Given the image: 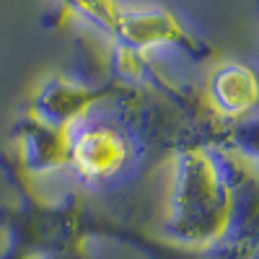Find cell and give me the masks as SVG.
Masks as SVG:
<instances>
[{
	"label": "cell",
	"instance_id": "cell-1",
	"mask_svg": "<svg viewBox=\"0 0 259 259\" xmlns=\"http://www.w3.org/2000/svg\"><path fill=\"white\" fill-rule=\"evenodd\" d=\"M231 215V187L221 150L202 143L182 145L174 156V184L163 233L171 244L212 249L223 239Z\"/></svg>",
	"mask_w": 259,
	"mask_h": 259
},
{
	"label": "cell",
	"instance_id": "cell-2",
	"mask_svg": "<svg viewBox=\"0 0 259 259\" xmlns=\"http://www.w3.org/2000/svg\"><path fill=\"white\" fill-rule=\"evenodd\" d=\"M112 36L117 39L119 47L135 50V52H148L153 47H163V45H177L182 50H187L192 57H205V47L194 39L182 24L179 18L166 11V8H133L124 6Z\"/></svg>",
	"mask_w": 259,
	"mask_h": 259
},
{
	"label": "cell",
	"instance_id": "cell-3",
	"mask_svg": "<svg viewBox=\"0 0 259 259\" xmlns=\"http://www.w3.org/2000/svg\"><path fill=\"white\" fill-rule=\"evenodd\" d=\"M127 85L124 83H106V85H96V89H85V85L70 83L65 78H50L47 83H41V89L34 94L29 112L34 119H39L41 124H47L62 135L73 133V124L91 109V106L101 99H109L117 94H124Z\"/></svg>",
	"mask_w": 259,
	"mask_h": 259
},
{
	"label": "cell",
	"instance_id": "cell-4",
	"mask_svg": "<svg viewBox=\"0 0 259 259\" xmlns=\"http://www.w3.org/2000/svg\"><path fill=\"white\" fill-rule=\"evenodd\" d=\"M130 158V143L117 127L94 124L83 127L78 133H70L68 163L75 168V174L89 182H106L117 177Z\"/></svg>",
	"mask_w": 259,
	"mask_h": 259
},
{
	"label": "cell",
	"instance_id": "cell-5",
	"mask_svg": "<svg viewBox=\"0 0 259 259\" xmlns=\"http://www.w3.org/2000/svg\"><path fill=\"white\" fill-rule=\"evenodd\" d=\"M207 109L221 122L259 112V78L239 62H221L207 78Z\"/></svg>",
	"mask_w": 259,
	"mask_h": 259
},
{
	"label": "cell",
	"instance_id": "cell-6",
	"mask_svg": "<svg viewBox=\"0 0 259 259\" xmlns=\"http://www.w3.org/2000/svg\"><path fill=\"white\" fill-rule=\"evenodd\" d=\"M16 161L26 171L29 177L55 171L60 166H68V148H70V135H62L57 130L41 124L31 114H24L16 124Z\"/></svg>",
	"mask_w": 259,
	"mask_h": 259
}]
</instances>
